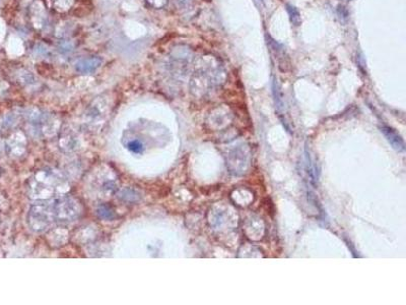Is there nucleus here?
Returning a JSON list of instances; mask_svg holds the SVG:
<instances>
[{
  "mask_svg": "<svg viewBox=\"0 0 406 305\" xmlns=\"http://www.w3.org/2000/svg\"><path fill=\"white\" fill-rule=\"evenodd\" d=\"M337 15L339 16V19L341 20V21H347V19H348V11H347V9L344 7V6H338L337 7Z\"/></svg>",
  "mask_w": 406,
  "mask_h": 305,
  "instance_id": "3",
  "label": "nucleus"
},
{
  "mask_svg": "<svg viewBox=\"0 0 406 305\" xmlns=\"http://www.w3.org/2000/svg\"><path fill=\"white\" fill-rule=\"evenodd\" d=\"M126 148L132 152V154H135V155H140V154H142L143 151H144V147H143L142 143L138 140L130 141L127 144Z\"/></svg>",
  "mask_w": 406,
  "mask_h": 305,
  "instance_id": "2",
  "label": "nucleus"
},
{
  "mask_svg": "<svg viewBox=\"0 0 406 305\" xmlns=\"http://www.w3.org/2000/svg\"><path fill=\"white\" fill-rule=\"evenodd\" d=\"M147 1H149L151 5H155L158 8L163 7L167 3V0H147Z\"/></svg>",
  "mask_w": 406,
  "mask_h": 305,
  "instance_id": "4",
  "label": "nucleus"
},
{
  "mask_svg": "<svg viewBox=\"0 0 406 305\" xmlns=\"http://www.w3.org/2000/svg\"><path fill=\"white\" fill-rule=\"evenodd\" d=\"M286 11L289 13L290 21L294 26H300L301 25V14L300 11L298 10L297 7L287 4L286 5Z\"/></svg>",
  "mask_w": 406,
  "mask_h": 305,
  "instance_id": "1",
  "label": "nucleus"
},
{
  "mask_svg": "<svg viewBox=\"0 0 406 305\" xmlns=\"http://www.w3.org/2000/svg\"><path fill=\"white\" fill-rule=\"evenodd\" d=\"M255 1H256L259 5H263V4H264V1H263V0H255Z\"/></svg>",
  "mask_w": 406,
  "mask_h": 305,
  "instance_id": "6",
  "label": "nucleus"
},
{
  "mask_svg": "<svg viewBox=\"0 0 406 305\" xmlns=\"http://www.w3.org/2000/svg\"><path fill=\"white\" fill-rule=\"evenodd\" d=\"M191 0H177V2L181 5V6H186L190 3Z\"/></svg>",
  "mask_w": 406,
  "mask_h": 305,
  "instance_id": "5",
  "label": "nucleus"
}]
</instances>
